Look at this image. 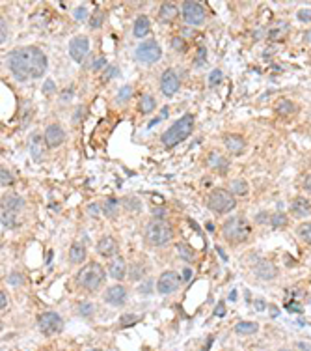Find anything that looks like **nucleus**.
<instances>
[{"label": "nucleus", "instance_id": "obj_50", "mask_svg": "<svg viewBox=\"0 0 311 351\" xmlns=\"http://www.w3.org/2000/svg\"><path fill=\"white\" fill-rule=\"evenodd\" d=\"M304 189L311 192V174H307V175H306V180H304Z\"/></svg>", "mask_w": 311, "mask_h": 351}, {"label": "nucleus", "instance_id": "obj_29", "mask_svg": "<svg viewBox=\"0 0 311 351\" xmlns=\"http://www.w3.org/2000/svg\"><path fill=\"white\" fill-rule=\"evenodd\" d=\"M259 325L253 323V321H241V323L235 325V333L237 335H253V333H257Z\"/></svg>", "mask_w": 311, "mask_h": 351}, {"label": "nucleus", "instance_id": "obj_54", "mask_svg": "<svg viewBox=\"0 0 311 351\" xmlns=\"http://www.w3.org/2000/svg\"><path fill=\"white\" fill-rule=\"evenodd\" d=\"M190 275H192V271H190V269H185V280H190Z\"/></svg>", "mask_w": 311, "mask_h": 351}, {"label": "nucleus", "instance_id": "obj_44", "mask_svg": "<svg viewBox=\"0 0 311 351\" xmlns=\"http://www.w3.org/2000/svg\"><path fill=\"white\" fill-rule=\"evenodd\" d=\"M172 47H174L175 51H185L186 43H185V39H183V37L175 36L174 39H172Z\"/></svg>", "mask_w": 311, "mask_h": 351}, {"label": "nucleus", "instance_id": "obj_51", "mask_svg": "<svg viewBox=\"0 0 311 351\" xmlns=\"http://www.w3.org/2000/svg\"><path fill=\"white\" fill-rule=\"evenodd\" d=\"M88 211L91 213V215H97V213H99V206H97V204H91V206H88Z\"/></svg>", "mask_w": 311, "mask_h": 351}, {"label": "nucleus", "instance_id": "obj_21", "mask_svg": "<svg viewBox=\"0 0 311 351\" xmlns=\"http://www.w3.org/2000/svg\"><path fill=\"white\" fill-rule=\"evenodd\" d=\"M177 15H179V8L172 2H164L158 10V19L162 23H172Z\"/></svg>", "mask_w": 311, "mask_h": 351}, {"label": "nucleus", "instance_id": "obj_36", "mask_svg": "<svg viewBox=\"0 0 311 351\" xmlns=\"http://www.w3.org/2000/svg\"><path fill=\"white\" fill-rule=\"evenodd\" d=\"M103 21H105V13H103V11H95L93 15L90 17V27L99 28L101 25H103Z\"/></svg>", "mask_w": 311, "mask_h": 351}, {"label": "nucleus", "instance_id": "obj_20", "mask_svg": "<svg viewBox=\"0 0 311 351\" xmlns=\"http://www.w3.org/2000/svg\"><path fill=\"white\" fill-rule=\"evenodd\" d=\"M149 32H151V21H149V17L148 15L136 17V21H134V28H132V34H134V37H146Z\"/></svg>", "mask_w": 311, "mask_h": 351}, {"label": "nucleus", "instance_id": "obj_9", "mask_svg": "<svg viewBox=\"0 0 311 351\" xmlns=\"http://www.w3.org/2000/svg\"><path fill=\"white\" fill-rule=\"evenodd\" d=\"M37 325L45 335H56L63 329V321L56 312H43L37 318Z\"/></svg>", "mask_w": 311, "mask_h": 351}, {"label": "nucleus", "instance_id": "obj_31", "mask_svg": "<svg viewBox=\"0 0 311 351\" xmlns=\"http://www.w3.org/2000/svg\"><path fill=\"white\" fill-rule=\"evenodd\" d=\"M296 234L300 235V237L306 241V243H309V245H311V223L298 224V228H296Z\"/></svg>", "mask_w": 311, "mask_h": 351}, {"label": "nucleus", "instance_id": "obj_24", "mask_svg": "<svg viewBox=\"0 0 311 351\" xmlns=\"http://www.w3.org/2000/svg\"><path fill=\"white\" fill-rule=\"evenodd\" d=\"M276 112L280 114V116H291V114H295L296 112V105L291 99H287V97H281V99H278L276 101Z\"/></svg>", "mask_w": 311, "mask_h": 351}, {"label": "nucleus", "instance_id": "obj_19", "mask_svg": "<svg viewBox=\"0 0 311 351\" xmlns=\"http://www.w3.org/2000/svg\"><path fill=\"white\" fill-rule=\"evenodd\" d=\"M21 209H25V200L17 194H6L2 196V211L10 213H19Z\"/></svg>", "mask_w": 311, "mask_h": 351}, {"label": "nucleus", "instance_id": "obj_8", "mask_svg": "<svg viewBox=\"0 0 311 351\" xmlns=\"http://www.w3.org/2000/svg\"><path fill=\"white\" fill-rule=\"evenodd\" d=\"M160 56H162V49L158 47V43L155 39H148V41L140 43L136 49V58L143 64H155V62L160 60Z\"/></svg>", "mask_w": 311, "mask_h": 351}, {"label": "nucleus", "instance_id": "obj_3", "mask_svg": "<svg viewBox=\"0 0 311 351\" xmlns=\"http://www.w3.org/2000/svg\"><path fill=\"white\" fill-rule=\"evenodd\" d=\"M250 223L244 217H231L222 224V235L229 243H243L250 237Z\"/></svg>", "mask_w": 311, "mask_h": 351}, {"label": "nucleus", "instance_id": "obj_53", "mask_svg": "<svg viewBox=\"0 0 311 351\" xmlns=\"http://www.w3.org/2000/svg\"><path fill=\"white\" fill-rule=\"evenodd\" d=\"M255 309H257V310H263L265 309V303L261 301V299H259V301H255Z\"/></svg>", "mask_w": 311, "mask_h": 351}, {"label": "nucleus", "instance_id": "obj_5", "mask_svg": "<svg viewBox=\"0 0 311 351\" xmlns=\"http://www.w3.org/2000/svg\"><path fill=\"white\" fill-rule=\"evenodd\" d=\"M172 235H174V230H172L170 223H166L162 218L149 221L148 226H146V239L155 247H162L166 243H170Z\"/></svg>", "mask_w": 311, "mask_h": 351}, {"label": "nucleus", "instance_id": "obj_39", "mask_svg": "<svg viewBox=\"0 0 311 351\" xmlns=\"http://www.w3.org/2000/svg\"><path fill=\"white\" fill-rule=\"evenodd\" d=\"M105 65H106V58H105V56H97V58H95L93 62L90 64V70L91 71H99V70H103Z\"/></svg>", "mask_w": 311, "mask_h": 351}, {"label": "nucleus", "instance_id": "obj_52", "mask_svg": "<svg viewBox=\"0 0 311 351\" xmlns=\"http://www.w3.org/2000/svg\"><path fill=\"white\" fill-rule=\"evenodd\" d=\"M224 312H226V310H224V303H220V304H218V309L214 310V314H217V316H224Z\"/></svg>", "mask_w": 311, "mask_h": 351}, {"label": "nucleus", "instance_id": "obj_14", "mask_svg": "<svg viewBox=\"0 0 311 351\" xmlns=\"http://www.w3.org/2000/svg\"><path fill=\"white\" fill-rule=\"evenodd\" d=\"M105 301L112 306H122L123 303L127 301V290L119 284L116 286H110L105 293Z\"/></svg>", "mask_w": 311, "mask_h": 351}, {"label": "nucleus", "instance_id": "obj_37", "mask_svg": "<svg viewBox=\"0 0 311 351\" xmlns=\"http://www.w3.org/2000/svg\"><path fill=\"white\" fill-rule=\"evenodd\" d=\"M222 79H224V75H222L220 70H212L211 75H209V86H218L222 82Z\"/></svg>", "mask_w": 311, "mask_h": 351}, {"label": "nucleus", "instance_id": "obj_12", "mask_svg": "<svg viewBox=\"0 0 311 351\" xmlns=\"http://www.w3.org/2000/svg\"><path fill=\"white\" fill-rule=\"evenodd\" d=\"M181 88V79L177 77L174 70H166L160 77V90L164 96H174L175 92Z\"/></svg>", "mask_w": 311, "mask_h": 351}, {"label": "nucleus", "instance_id": "obj_48", "mask_svg": "<svg viewBox=\"0 0 311 351\" xmlns=\"http://www.w3.org/2000/svg\"><path fill=\"white\" fill-rule=\"evenodd\" d=\"M8 280H10L11 284H22V275L21 273H19V275H17V273H11V277L8 278Z\"/></svg>", "mask_w": 311, "mask_h": 351}, {"label": "nucleus", "instance_id": "obj_22", "mask_svg": "<svg viewBox=\"0 0 311 351\" xmlns=\"http://www.w3.org/2000/svg\"><path fill=\"white\" fill-rule=\"evenodd\" d=\"M291 211H293V215H296V217H307V215H311V202L302 196L295 198V202L291 206Z\"/></svg>", "mask_w": 311, "mask_h": 351}, {"label": "nucleus", "instance_id": "obj_55", "mask_svg": "<svg viewBox=\"0 0 311 351\" xmlns=\"http://www.w3.org/2000/svg\"><path fill=\"white\" fill-rule=\"evenodd\" d=\"M153 215H158V217H160V215H164V209H153Z\"/></svg>", "mask_w": 311, "mask_h": 351}, {"label": "nucleus", "instance_id": "obj_15", "mask_svg": "<svg viewBox=\"0 0 311 351\" xmlns=\"http://www.w3.org/2000/svg\"><path fill=\"white\" fill-rule=\"evenodd\" d=\"M97 252L105 258H112L116 256L117 252V241L112 237V235H103L99 241H97Z\"/></svg>", "mask_w": 311, "mask_h": 351}, {"label": "nucleus", "instance_id": "obj_35", "mask_svg": "<svg viewBox=\"0 0 311 351\" xmlns=\"http://www.w3.org/2000/svg\"><path fill=\"white\" fill-rule=\"evenodd\" d=\"M287 30H289V27H287V25H278V27L272 28V30L269 32V37H270V39H280V37L283 36Z\"/></svg>", "mask_w": 311, "mask_h": 351}, {"label": "nucleus", "instance_id": "obj_1", "mask_svg": "<svg viewBox=\"0 0 311 351\" xmlns=\"http://www.w3.org/2000/svg\"><path fill=\"white\" fill-rule=\"evenodd\" d=\"M47 56L39 47L15 49L8 56V68L19 82L28 79H39L47 71Z\"/></svg>", "mask_w": 311, "mask_h": 351}, {"label": "nucleus", "instance_id": "obj_16", "mask_svg": "<svg viewBox=\"0 0 311 351\" xmlns=\"http://www.w3.org/2000/svg\"><path fill=\"white\" fill-rule=\"evenodd\" d=\"M224 144H226L227 151H231L233 155H241L246 148V140L241 137V135L229 133L224 137Z\"/></svg>", "mask_w": 311, "mask_h": 351}, {"label": "nucleus", "instance_id": "obj_43", "mask_svg": "<svg viewBox=\"0 0 311 351\" xmlns=\"http://www.w3.org/2000/svg\"><path fill=\"white\" fill-rule=\"evenodd\" d=\"M0 183H2V187H8V185H11L13 183V178H11V174L8 170H0Z\"/></svg>", "mask_w": 311, "mask_h": 351}, {"label": "nucleus", "instance_id": "obj_11", "mask_svg": "<svg viewBox=\"0 0 311 351\" xmlns=\"http://www.w3.org/2000/svg\"><path fill=\"white\" fill-rule=\"evenodd\" d=\"M88 53H90V41L86 36H77L69 41V54L77 64H80Z\"/></svg>", "mask_w": 311, "mask_h": 351}, {"label": "nucleus", "instance_id": "obj_32", "mask_svg": "<svg viewBox=\"0 0 311 351\" xmlns=\"http://www.w3.org/2000/svg\"><path fill=\"white\" fill-rule=\"evenodd\" d=\"M103 211H105L108 217H114V215H117V202L114 200V198H110V200H105V204H103Z\"/></svg>", "mask_w": 311, "mask_h": 351}, {"label": "nucleus", "instance_id": "obj_38", "mask_svg": "<svg viewBox=\"0 0 311 351\" xmlns=\"http://www.w3.org/2000/svg\"><path fill=\"white\" fill-rule=\"evenodd\" d=\"M95 312V304L91 303H82L79 306V314L80 316H91Z\"/></svg>", "mask_w": 311, "mask_h": 351}, {"label": "nucleus", "instance_id": "obj_41", "mask_svg": "<svg viewBox=\"0 0 311 351\" xmlns=\"http://www.w3.org/2000/svg\"><path fill=\"white\" fill-rule=\"evenodd\" d=\"M122 327H131V325H134L138 321V316H134V314H125V316H122Z\"/></svg>", "mask_w": 311, "mask_h": 351}, {"label": "nucleus", "instance_id": "obj_17", "mask_svg": "<svg viewBox=\"0 0 311 351\" xmlns=\"http://www.w3.org/2000/svg\"><path fill=\"white\" fill-rule=\"evenodd\" d=\"M253 271H255V275H257L259 278H263V280H272V278L278 277V269H276L274 264L269 260H261L257 266L253 267Z\"/></svg>", "mask_w": 311, "mask_h": 351}, {"label": "nucleus", "instance_id": "obj_6", "mask_svg": "<svg viewBox=\"0 0 311 351\" xmlns=\"http://www.w3.org/2000/svg\"><path fill=\"white\" fill-rule=\"evenodd\" d=\"M237 206V200L233 196L231 192L227 189H214V191L209 194V208L217 213H227L235 209Z\"/></svg>", "mask_w": 311, "mask_h": 351}, {"label": "nucleus", "instance_id": "obj_34", "mask_svg": "<svg viewBox=\"0 0 311 351\" xmlns=\"http://www.w3.org/2000/svg\"><path fill=\"white\" fill-rule=\"evenodd\" d=\"M131 97H132V88L129 84H125L122 90L117 92V99H116V101L117 103H127L129 99H131Z\"/></svg>", "mask_w": 311, "mask_h": 351}, {"label": "nucleus", "instance_id": "obj_45", "mask_svg": "<svg viewBox=\"0 0 311 351\" xmlns=\"http://www.w3.org/2000/svg\"><path fill=\"white\" fill-rule=\"evenodd\" d=\"M6 41H8V25H6V21L2 19V21H0V43L4 45Z\"/></svg>", "mask_w": 311, "mask_h": 351}, {"label": "nucleus", "instance_id": "obj_23", "mask_svg": "<svg viewBox=\"0 0 311 351\" xmlns=\"http://www.w3.org/2000/svg\"><path fill=\"white\" fill-rule=\"evenodd\" d=\"M155 106H157V101H155V97L151 96V94H143V96L140 97V101H138V111H140V114H143V116L151 114V112L155 111Z\"/></svg>", "mask_w": 311, "mask_h": 351}, {"label": "nucleus", "instance_id": "obj_18", "mask_svg": "<svg viewBox=\"0 0 311 351\" xmlns=\"http://www.w3.org/2000/svg\"><path fill=\"white\" fill-rule=\"evenodd\" d=\"M108 273L114 280H123L127 275V261L123 256H116L114 260L110 261V267H108Z\"/></svg>", "mask_w": 311, "mask_h": 351}, {"label": "nucleus", "instance_id": "obj_13", "mask_svg": "<svg viewBox=\"0 0 311 351\" xmlns=\"http://www.w3.org/2000/svg\"><path fill=\"white\" fill-rule=\"evenodd\" d=\"M43 140H45V146H47V148H58V146L63 144V140H65V131L60 127L58 123H53V125H49V127L45 129V137H43Z\"/></svg>", "mask_w": 311, "mask_h": 351}, {"label": "nucleus", "instance_id": "obj_7", "mask_svg": "<svg viewBox=\"0 0 311 351\" xmlns=\"http://www.w3.org/2000/svg\"><path fill=\"white\" fill-rule=\"evenodd\" d=\"M181 11H183V19H185L186 25L190 27H200L205 23V10L200 2H192V0H186L181 6Z\"/></svg>", "mask_w": 311, "mask_h": 351}, {"label": "nucleus", "instance_id": "obj_58", "mask_svg": "<svg viewBox=\"0 0 311 351\" xmlns=\"http://www.w3.org/2000/svg\"><path fill=\"white\" fill-rule=\"evenodd\" d=\"M280 351H289V349H280Z\"/></svg>", "mask_w": 311, "mask_h": 351}, {"label": "nucleus", "instance_id": "obj_46", "mask_svg": "<svg viewBox=\"0 0 311 351\" xmlns=\"http://www.w3.org/2000/svg\"><path fill=\"white\" fill-rule=\"evenodd\" d=\"M177 250H179V254L183 256L186 261L192 260V250H188V247L186 245H177Z\"/></svg>", "mask_w": 311, "mask_h": 351}, {"label": "nucleus", "instance_id": "obj_47", "mask_svg": "<svg viewBox=\"0 0 311 351\" xmlns=\"http://www.w3.org/2000/svg\"><path fill=\"white\" fill-rule=\"evenodd\" d=\"M6 309H8V295L4 292H0V310L4 312Z\"/></svg>", "mask_w": 311, "mask_h": 351}, {"label": "nucleus", "instance_id": "obj_33", "mask_svg": "<svg viewBox=\"0 0 311 351\" xmlns=\"http://www.w3.org/2000/svg\"><path fill=\"white\" fill-rule=\"evenodd\" d=\"M270 224H272V228L287 226V215H283V213H276V215L270 217Z\"/></svg>", "mask_w": 311, "mask_h": 351}, {"label": "nucleus", "instance_id": "obj_57", "mask_svg": "<svg viewBox=\"0 0 311 351\" xmlns=\"http://www.w3.org/2000/svg\"><path fill=\"white\" fill-rule=\"evenodd\" d=\"M91 351H101V349H91Z\"/></svg>", "mask_w": 311, "mask_h": 351}, {"label": "nucleus", "instance_id": "obj_27", "mask_svg": "<svg viewBox=\"0 0 311 351\" xmlns=\"http://www.w3.org/2000/svg\"><path fill=\"white\" fill-rule=\"evenodd\" d=\"M21 224L17 213H10V211H2V228L6 230H13Z\"/></svg>", "mask_w": 311, "mask_h": 351}, {"label": "nucleus", "instance_id": "obj_10", "mask_svg": "<svg viewBox=\"0 0 311 351\" xmlns=\"http://www.w3.org/2000/svg\"><path fill=\"white\" fill-rule=\"evenodd\" d=\"M181 286V277L175 271H164L157 282V292L162 295H170L174 293L177 288Z\"/></svg>", "mask_w": 311, "mask_h": 351}, {"label": "nucleus", "instance_id": "obj_28", "mask_svg": "<svg viewBox=\"0 0 311 351\" xmlns=\"http://www.w3.org/2000/svg\"><path fill=\"white\" fill-rule=\"evenodd\" d=\"M207 163H209V166H212V168H218V170H227L229 168V163L226 161V157H222V155L218 153H209V159H207Z\"/></svg>", "mask_w": 311, "mask_h": 351}, {"label": "nucleus", "instance_id": "obj_40", "mask_svg": "<svg viewBox=\"0 0 311 351\" xmlns=\"http://www.w3.org/2000/svg\"><path fill=\"white\" fill-rule=\"evenodd\" d=\"M296 17H298V21H302V23H311V8H302V10L296 13Z\"/></svg>", "mask_w": 311, "mask_h": 351}, {"label": "nucleus", "instance_id": "obj_4", "mask_svg": "<svg viewBox=\"0 0 311 351\" xmlns=\"http://www.w3.org/2000/svg\"><path fill=\"white\" fill-rule=\"evenodd\" d=\"M103 282H105V269L99 264H88L77 273V284L88 292L99 290Z\"/></svg>", "mask_w": 311, "mask_h": 351}, {"label": "nucleus", "instance_id": "obj_30", "mask_svg": "<svg viewBox=\"0 0 311 351\" xmlns=\"http://www.w3.org/2000/svg\"><path fill=\"white\" fill-rule=\"evenodd\" d=\"M30 153L34 159H43V149H41V137L39 135H36L34 139H32V144H30Z\"/></svg>", "mask_w": 311, "mask_h": 351}, {"label": "nucleus", "instance_id": "obj_56", "mask_svg": "<svg viewBox=\"0 0 311 351\" xmlns=\"http://www.w3.org/2000/svg\"><path fill=\"white\" fill-rule=\"evenodd\" d=\"M306 37H307V41H311V32H307V34H306Z\"/></svg>", "mask_w": 311, "mask_h": 351}, {"label": "nucleus", "instance_id": "obj_49", "mask_svg": "<svg viewBox=\"0 0 311 351\" xmlns=\"http://www.w3.org/2000/svg\"><path fill=\"white\" fill-rule=\"evenodd\" d=\"M53 92H54V82L53 80H47L43 84V94H53Z\"/></svg>", "mask_w": 311, "mask_h": 351}, {"label": "nucleus", "instance_id": "obj_26", "mask_svg": "<svg viewBox=\"0 0 311 351\" xmlns=\"http://www.w3.org/2000/svg\"><path fill=\"white\" fill-rule=\"evenodd\" d=\"M250 191L248 187V181L243 180V178H237V180H233L231 183H229V192L231 194H237V196H246Z\"/></svg>", "mask_w": 311, "mask_h": 351}, {"label": "nucleus", "instance_id": "obj_42", "mask_svg": "<svg viewBox=\"0 0 311 351\" xmlns=\"http://www.w3.org/2000/svg\"><path fill=\"white\" fill-rule=\"evenodd\" d=\"M75 19H77V21H86V19H88V8H86V6H79V8L75 10Z\"/></svg>", "mask_w": 311, "mask_h": 351}, {"label": "nucleus", "instance_id": "obj_25", "mask_svg": "<svg viewBox=\"0 0 311 351\" xmlns=\"http://www.w3.org/2000/svg\"><path fill=\"white\" fill-rule=\"evenodd\" d=\"M86 260V249L82 243H73L69 247V261L71 264H80Z\"/></svg>", "mask_w": 311, "mask_h": 351}, {"label": "nucleus", "instance_id": "obj_2", "mask_svg": "<svg viewBox=\"0 0 311 351\" xmlns=\"http://www.w3.org/2000/svg\"><path fill=\"white\" fill-rule=\"evenodd\" d=\"M192 131H194V116L192 114H185L172 127H168L164 131L162 137H160V142H162L164 148H174L179 142L188 139L190 135H192Z\"/></svg>", "mask_w": 311, "mask_h": 351}]
</instances>
